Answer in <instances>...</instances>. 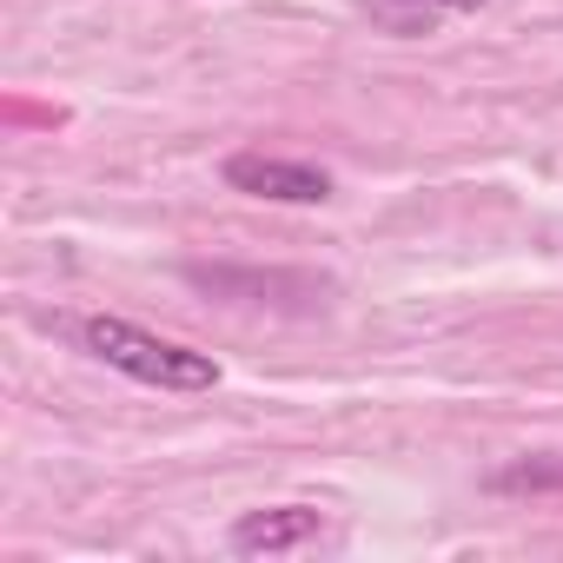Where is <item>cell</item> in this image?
<instances>
[{
    "mask_svg": "<svg viewBox=\"0 0 563 563\" xmlns=\"http://www.w3.org/2000/svg\"><path fill=\"white\" fill-rule=\"evenodd\" d=\"M219 173H225L232 192H245V199H272V206H325V199H332V173H325V166H312V159H286V153H258V146L232 153Z\"/></svg>",
    "mask_w": 563,
    "mask_h": 563,
    "instance_id": "obj_2",
    "label": "cell"
},
{
    "mask_svg": "<svg viewBox=\"0 0 563 563\" xmlns=\"http://www.w3.org/2000/svg\"><path fill=\"white\" fill-rule=\"evenodd\" d=\"M80 352L100 358L107 372L133 378V385H153V391H212L219 385V358L212 352H192L179 339H159L133 319H113V312H93L74 325Z\"/></svg>",
    "mask_w": 563,
    "mask_h": 563,
    "instance_id": "obj_1",
    "label": "cell"
},
{
    "mask_svg": "<svg viewBox=\"0 0 563 563\" xmlns=\"http://www.w3.org/2000/svg\"><path fill=\"white\" fill-rule=\"evenodd\" d=\"M372 8H385V14H477L484 0H372Z\"/></svg>",
    "mask_w": 563,
    "mask_h": 563,
    "instance_id": "obj_5",
    "label": "cell"
},
{
    "mask_svg": "<svg viewBox=\"0 0 563 563\" xmlns=\"http://www.w3.org/2000/svg\"><path fill=\"white\" fill-rule=\"evenodd\" d=\"M319 530H325V517H319L312 504H272V510H245L225 543H232L239 556H286V550L319 543Z\"/></svg>",
    "mask_w": 563,
    "mask_h": 563,
    "instance_id": "obj_3",
    "label": "cell"
},
{
    "mask_svg": "<svg viewBox=\"0 0 563 563\" xmlns=\"http://www.w3.org/2000/svg\"><path fill=\"white\" fill-rule=\"evenodd\" d=\"M490 484H497V490H563V471H556V464H510V471H497Z\"/></svg>",
    "mask_w": 563,
    "mask_h": 563,
    "instance_id": "obj_4",
    "label": "cell"
}]
</instances>
